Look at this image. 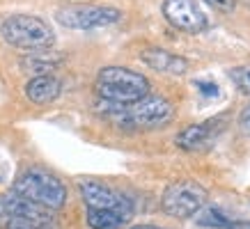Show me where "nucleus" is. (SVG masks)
Masks as SVG:
<instances>
[{
  "label": "nucleus",
  "instance_id": "f257e3e1",
  "mask_svg": "<svg viewBox=\"0 0 250 229\" xmlns=\"http://www.w3.org/2000/svg\"><path fill=\"white\" fill-rule=\"evenodd\" d=\"M99 110L106 117H110L115 124L131 126V129H156V126L170 122L174 114L172 103L163 96H145L129 106L104 101V108H99Z\"/></svg>",
  "mask_w": 250,
  "mask_h": 229
},
{
  "label": "nucleus",
  "instance_id": "f03ea898",
  "mask_svg": "<svg viewBox=\"0 0 250 229\" xmlns=\"http://www.w3.org/2000/svg\"><path fill=\"white\" fill-rule=\"evenodd\" d=\"M97 94L101 101L129 106L149 96V80L126 67H104L97 74Z\"/></svg>",
  "mask_w": 250,
  "mask_h": 229
},
{
  "label": "nucleus",
  "instance_id": "7ed1b4c3",
  "mask_svg": "<svg viewBox=\"0 0 250 229\" xmlns=\"http://www.w3.org/2000/svg\"><path fill=\"white\" fill-rule=\"evenodd\" d=\"M0 32L9 46L21 51H32V53L46 51L55 44V32L51 30V25L39 16L30 14H12L2 21Z\"/></svg>",
  "mask_w": 250,
  "mask_h": 229
},
{
  "label": "nucleus",
  "instance_id": "20e7f679",
  "mask_svg": "<svg viewBox=\"0 0 250 229\" xmlns=\"http://www.w3.org/2000/svg\"><path fill=\"white\" fill-rule=\"evenodd\" d=\"M12 191L16 195L25 197L28 202H32V204L46 209V211L62 209L64 202H67V188H64V183L58 176L51 174V172L39 170V168H32L28 172H23L14 181Z\"/></svg>",
  "mask_w": 250,
  "mask_h": 229
},
{
  "label": "nucleus",
  "instance_id": "39448f33",
  "mask_svg": "<svg viewBox=\"0 0 250 229\" xmlns=\"http://www.w3.org/2000/svg\"><path fill=\"white\" fill-rule=\"evenodd\" d=\"M205 202L207 191L197 181H190V179L170 183L163 191V197H161L163 211L172 218H190V215L200 213Z\"/></svg>",
  "mask_w": 250,
  "mask_h": 229
},
{
  "label": "nucleus",
  "instance_id": "423d86ee",
  "mask_svg": "<svg viewBox=\"0 0 250 229\" xmlns=\"http://www.w3.org/2000/svg\"><path fill=\"white\" fill-rule=\"evenodd\" d=\"M58 23L71 30H94V28H106L122 19V12L115 7H101V5H87V7H71L60 9L55 14Z\"/></svg>",
  "mask_w": 250,
  "mask_h": 229
},
{
  "label": "nucleus",
  "instance_id": "0eeeda50",
  "mask_svg": "<svg viewBox=\"0 0 250 229\" xmlns=\"http://www.w3.org/2000/svg\"><path fill=\"white\" fill-rule=\"evenodd\" d=\"M81 188V195H83V202L87 204V209H94V211H115V213L122 215H133V204H131L129 197H124L122 192L113 191L110 186L101 181H94V179H83L78 183Z\"/></svg>",
  "mask_w": 250,
  "mask_h": 229
},
{
  "label": "nucleus",
  "instance_id": "6e6552de",
  "mask_svg": "<svg viewBox=\"0 0 250 229\" xmlns=\"http://www.w3.org/2000/svg\"><path fill=\"white\" fill-rule=\"evenodd\" d=\"M163 16L172 28L190 35L207 28V14L195 5V0H163Z\"/></svg>",
  "mask_w": 250,
  "mask_h": 229
},
{
  "label": "nucleus",
  "instance_id": "1a4fd4ad",
  "mask_svg": "<svg viewBox=\"0 0 250 229\" xmlns=\"http://www.w3.org/2000/svg\"><path fill=\"white\" fill-rule=\"evenodd\" d=\"M14 220H32V222H51V215L46 209L32 204L25 197L12 192H2L0 195V225L7 227Z\"/></svg>",
  "mask_w": 250,
  "mask_h": 229
},
{
  "label": "nucleus",
  "instance_id": "9d476101",
  "mask_svg": "<svg viewBox=\"0 0 250 229\" xmlns=\"http://www.w3.org/2000/svg\"><path fill=\"white\" fill-rule=\"evenodd\" d=\"M140 60L147 67L161 71V74H177V76H182V74L188 71V60L186 57L174 55L170 51H163V48H147V51L140 53Z\"/></svg>",
  "mask_w": 250,
  "mask_h": 229
},
{
  "label": "nucleus",
  "instance_id": "9b49d317",
  "mask_svg": "<svg viewBox=\"0 0 250 229\" xmlns=\"http://www.w3.org/2000/svg\"><path fill=\"white\" fill-rule=\"evenodd\" d=\"M62 92V83L55 76H35L30 83L25 85V96L37 103V106H46V103H53Z\"/></svg>",
  "mask_w": 250,
  "mask_h": 229
},
{
  "label": "nucleus",
  "instance_id": "f8f14e48",
  "mask_svg": "<svg viewBox=\"0 0 250 229\" xmlns=\"http://www.w3.org/2000/svg\"><path fill=\"white\" fill-rule=\"evenodd\" d=\"M218 122H202V124H193L188 129H184L179 135H177V147H182L186 152H195V149H202V147L216 135V126Z\"/></svg>",
  "mask_w": 250,
  "mask_h": 229
},
{
  "label": "nucleus",
  "instance_id": "ddd939ff",
  "mask_svg": "<svg viewBox=\"0 0 250 229\" xmlns=\"http://www.w3.org/2000/svg\"><path fill=\"white\" fill-rule=\"evenodd\" d=\"M129 220H131L129 215L115 213V211H94V209H87V225L92 229H120Z\"/></svg>",
  "mask_w": 250,
  "mask_h": 229
},
{
  "label": "nucleus",
  "instance_id": "4468645a",
  "mask_svg": "<svg viewBox=\"0 0 250 229\" xmlns=\"http://www.w3.org/2000/svg\"><path fill=\"white\" fill-rule=\"evenodd\" d=\"M58 62H60V57H48V55H44V51H39V53H32L28 57H23L21 67H23V71L35 74V76H48L58 67Z\"/></svg>",
  "mask_w": 250,
  "mask_h": 229
},
{
  "label": "nucleus",
  "instance_id": "2eb2a0df",
  "mask_svg": "<svg viewBox=\"0 0 250 229\" xmlns=\"http://www.w3.org/2000/svg\"><path fill=\"white\" fill-rule=\"evenodd\" d=\"M197 225L200 227H213V229H232L234 227V220H229L220 209L209 206V209H205L202 213L197 215Z\"/></svg>",
  "mask_w": 250,
  "mask_h": 229
},
{
  "label": "nucleus",
  "instance_id": "dca6fc26",
  "mask_svg": "<svg viewBox=\"0 0 250 229\" xmlns=\"http://www.w3.org/2000/svg\"><path fill=\"white\" fill-rule=\"evenodd\" d=\"M229 80L243 92V94H250V67H236L229 71Z\"/></svg>",
  "mask_w": 250,
  "mask_h": 229
},
{
  "label": "nucleus",
  "instance_id": "f3484780",
  "mask_svg": "<svg viewBox=\"0 0 250 229\" xmlns=\"http://www.w3.org/2000/svg\"><path fill=\"white\" fill-rule=\"evenodd\" d=\"M7 229H55L51 222H32V220H14L9 222Z\"/></svg>",
  "mask_w": 250,
  "mask_h": 229
},
{
  "label": "nucleus",
  "instance_id": "a211bd4d",
  "mask_svg": "<svg viewBox=\"0 0 250 229\" xmlns=\"http://www.w3.org/2000/svg\"><path fill=\"white\" fill-rule=\"evenodd\" d=\"M195 87H197V92H200L205 99H216V96L220 94L218 85H216V83H209V80H197Z\"/></svg>",
  "mask_w": 250,
  "mask_h": 229
},
{
  "label": "nucleus",
  "instance_id": "6ab92c4d",
  "mask_svg": "<svg viewBox=\"0 0 250 229\" xmlns=\"http://www.w3.org/2000/svg\"><path fill=\"white\" fill-rule=\"evenodd\" d=\"M202 2H207L211 9L223 12V14H228V12H232L236 7V0H202Z\"/></svg>",
  "mask_w": 250,
  "mask_h": 229
},
{
  "label": "nucleus",
  "instance_id": "aec40b11",
  "mask_svg": "<svg viewBox=\"0 0 250 229\" xmlns=\"http://www.w3.org/2000/svg\"><path fill=\"white\" fill-rule=\"evenodd\" d=\"M239 126H241L246 135H250V106H246L241 110V114H239Z\"/></svg>",
  "mask_w": 250,
  "mask_h": 229
},
{
  "label": "nucleus",
  "instance_id": "412c9836",
  "mask_svg": "<svg viewBox=\"0 0 250 229\" xmlns=\"http://www.w3.org/2000/svg\"><path fill=\"white\" fill-rule=\"evenodd\" d=\"M232 229H250V222H234Z\"/></svg>",
  "mask_w": 250,
  "mask_h": 229
},
{
  "label": "nucleus",
  "instance_id": "4be33fe9",
  "mask_svg": "<svg viewBox=\"0 0 250 229\" xmlns=\"http://www.w3.org/2000/svg\"><path fill=\"white\" fill-rule=\"evenodd\" d=\"M133 229H163V227H154V225H138Z\"/></svg>",
  "mask_w": 250,
  "mask_h": 229
}]
</instances>
